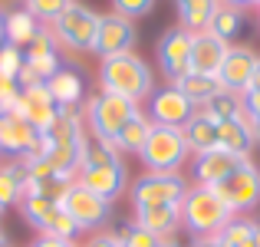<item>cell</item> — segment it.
<instances>
[{
  "label": "cell",
  "instance_id": "6da1fadb",
  "mask_svg": "<svg viewBox=\"0 0 260 247\" xmlns=\"http://www.w3.org/2000/svg\"><path fill=\"white\" fill-rule=\"evenodd\" d=\"M99 82H102V92H115V96H125L139 106L142 99L155 92V76L148 70V63L135 53H122V56H109L102 59L99 66Z\"/></svg>",
  "mask_w": 260,
  "mask_h": 247
},
{
  "label": "cell",
  "instance_id": "7a4b0ae2",
  "mask_svg": "<svg viewBox=\"0 0 260 247\" xmlns=\"http://www.w3.org/2000/svg\"><path fill=\"white\" fill-rule=\"evenodd\" d=\"M231 218H234V211H231L228 204L221 201V195H217L214 188H208V184L188 188V195H184V201H181V224L194 237H214Z\"/></svg>",
  "mask_w": 260,
  "mask_h": 247
},
{
  "label": "cell",
  "instance_id": "3957f363",
  "mask_svg": "<svg viewBox=\"0 0 260 247\" xmlns=\"http://www.w3.org/2000/svg\"><path fill=\"white\" fill-rule=\"evenodd\" d=\"M135 112H139V106H135L132 99H125V96L95 92L92 99L86 102V126H89V132H92L99 142H106V145L115 148L119 129L125 126Z\"/></svg>",
  "mask_w": 260,
  "mask_h": 247
},
{
  "label": "cell",
  "instance_id": "277c9868",
  "mask_svg": "<svg viewBox=\"0 0 260 247\" xmlns=\"http://www.w3.org/2000/svg\"><path fill=\"white\" fill-rule=\"evenodd\" d=\"M191 148L184 142L181 129H168V126H152L145 145H142L139 159L148 171H178L188 162Z\"/></svg>",
  "mask_w": 260,
  "mask_h": 247
},
{
  "label": "cell",
  "instance_id": "5b68a950",
  "mask_svg": "<svg viewBox=\"0 0 260 247\" xmlns=\"http://www.w3.org/2000/svg\"><path fill=\"white\" fill-rule=\"evenodd\" d=\"M95 30H99V13L73 0L56 20H53V37L73 53H89L95 43Z\"/></svg>",
  "mask_w": 260,
  "mask_h": 247
},
{
  "label": "cell",
  "instance_id": "8992f818",
  "mask_svg": "<svg viewBox=\"0 0 260 247\" xmlns=\"http://www.w3.org/2000/svg\"><path fill=\"white\" fill-rule=\"evenodd\" d=\"M184 195H188V181L178 171H145L132 184V204L135 208H161V204L181 208Z\"/></svg>",
  "mask_w": 260,
  "mask_h": 247
},
{
  "label": "cell",
  "instance_id": "52a82bcc",
  "mask_svg": "<svg viewBox=\"0 0 260 247\" xmlns=\"http://www.w3.org/2000/svg\"><path fill=\"white\" fill-rule=\"evenodd\" d=\"M214 191L221 195V201L228 204L234 214L254 211L260 204V168L247 159L237 171H231L221 184H214Z\"/></svg>",
  "mask_w": 260,
  "mask_h": 247
},
{
  "label": "cell",
  "instance_id": "ba28073f",
  "mask_svg": "<svg viewBox=\"0 0 260 247\" xmlns=\"http://www.w3.org/2000/svg\"><path fill=\"white\" fill-rule=\"evenodd\" d=\"M135 23L119 13H99V30H95V43L92 53H99L102 59L109 56H122V53H135Z\"/></svg>",
  "mask_w": 260,
  "mask_h": 247
},
{
  "label": "cell",
  "instance_id": "9c48e42d",
  "mask_svg": "<svg viewBox=\"0 0 260 247\" xmlns=\"http://www.w3.org/2000/svg\"><path fill=\"white\" fill-rule=\"evenodd\" d=\"M59 204H63V211L76 221L79 231H95V228H102V224L109 221V201H102L99 195L79 188V184H73Z\"/></svg>",
  "mask_w": 260,
  "mask_h": 247
},
{
  "label": "cell",
  "instance_id": "30bf717a",
  "mask_svg": "<svg viewBox=\"0 0 260 247\" xmlns=\"http://www.w3.org/2000/svg\"><path fill=\"white\" fill-rule=\"evenodd\" d=\"M194 115V106L181 96V89L165 86L148 96V119L152 126H168V129H184V122Z\"/></svg>",
  "mask_w": 260,
  "mask_h": 247
},
{
  "label": "cell",
  "instance_id": "8fae6325",
  "mask_svg": "<svg viewBox=\"0 0 260 247\" xmlns=\"http://www.w3.org/2000/svg\"><path fill=\"white\" fill-rule=\"evenodd\" d=\"M191 37L184 26H172L165 30V37L158 40V63L172 82H178L184 73H191Z\"/></svg>",
  "mask_w": 260,
  "mask_h": 247
},
{
  "label": "cell",
  "instance_id": "7c38bea8",
  "mask_svg": "<svg viewBox=\"0 0 260 247\" xmlns=\"http://www.w3.org/2000/svg\"><path fill=\"white\" fill-rule=\"evenodd\" d=\"M76 184L112 204L115 198L125 191L128 171H125V165H122V162H115V165H95V168H79L76 171Z\"/></svg>",
  "mask_w": 260,
  "mask_h": 247
},
{
  "label": "cell",
  "instance_id": "4fadbf2b",
  "mask_svg": "<svg viewBox=\"0 0 260 247\" xmlns=\"http://www.w3.org/2000/svg\"><path fill=\"white\" fill-rule=\"evenodd\" d=\"M56 112H59V106L53 102V96H50V89H46V82H43V86L20 89V99H17V106H13V115L26 119L40 135H43L46 129L53 126Z\"/></svg>",
  "mask_w": 260,
  "mask_h": 247
},
{
  "label": "cell",
  "instance_id": "5bb4252c",
  "mask_svg": "<svg viewBox=\"0 0 260 247\" xmlns=\"http://www.w3.org/2000/svg\"><path fill=\"white\" fill-rule=\"evenodd\" d=\"M254 66H257V53L250 50V46H228V56H224L221 70H217L221 89L247 92L250 76H254Z\"/></svg>",
  "mask_w": 260,
  "mask_h": 247
},
{
  "label": "cell",
  "instance_id": "9a60e30c",
  "mask_svg": "<svg viewBox=\"0 0 260 247\" xmlns=\"http://www.w3.org/2000/svg\"><path fill=\"white\" fill-rule=\"evenodd\" d=\"M37 139H40V132L26 119H20L13 112H0V152L4 155L26 159L30 148L37 145Z\"/></svg>",
  "mask_w": 260,
  "mask_h": 247
},
{
  "label": "cell",
  "instance_id": "2e32d148",
  "mask_svg": "<svg viewBox=\"0 0 260 247\" xmlns=\"http://www.w3.org/2000/svg\"><path fill=\"white\" fill-rule=\"evenodd\" d=\"M247 159H241V155H231L224 152V148H211V152H201L194 155V165H191V171H194V181L198 184H208V188H214V184H221L224 178L231 175V171H237Z\"/></svg>",
  "mask_w": 260,
  "mask_h": 247
},
{
  "label": "cell",
  "instance_id": "e0dca14e",
  "mask_svg": "<svg viewBox=\"0 0 260 247\" xmlns=\"http://www.w3.org/2000/svg\"><path fill=\"white\" fill-rule=\"evenodd\" d=\"M23 66L33 70L40 76V82H46L53 73L59 70V53H56V37L50 30L40 26V33L23 46Z\"/></svg>",
  "mask_w": 260,
  "mask_h": 247
},
{
  "label": "cell",
  "instance_id": "ac0fdd59",
  "mask_svg": "<svg viewBox=\"0 0 260 247\" xmlns=\"http://www.w3.org/2000/svg\"><path fill=\"white\" fill-rule=\"evenodd\" d=\"M228 46L224 40H217L214 33H194L191 37V73H201V76H217L224 56H228Z\"/></svg>",
  "mask_w": 260,
  "mask_h": 247
},
{
  "label": "cell",
  "instance_id": "d6986e66",
  "mask_svg": "<svg viewBox=\"0 0 260 247\" xmlns=\"http://www.w3.org/2000/svg\"><path fill=\"white\" fill-rule=\"evenodd\" d=\"M254 145H257L254 122L247 119V112H244V109H241V115H237V119L217 122V148H224V152H231V155H241V159H247Z\"/></svg>",
  "mask_w": 260,
  "mask_h": 247
},
{
  "label": "cell",
  "instance_id": "ffe728a7",
  "mask_svg": "<svg viewBox=\"0 0 260 247\" xmlns=\"http://www.w3.org/2000/svg\"><path fill=\"white\" fill-rule=\"evenodd\" d=\"M30 191V165L23 159H13L0 165V208H13Z\"/></svg>",
  "mask_w": 260,
  "mask_h": 247
},
{
  "label": "cell",
  "instance_id": "44dd1931",
  "mask_svg": "<svg viewBox=\"0 0 260 247\" xmlns=\"http://www.w3.org/2000/svg\"><path fill=\"white\" fill-rule=\"evenodd\" d=\"M135 224L145 228L148 234H155L158 241L175 237V231L181 228V208L175 204H161V208H135Z\"/></svg>",
  "mask_w": 260,
  "mask_h": 247
},
{
  "label": "cell",
  "instance_id": "7402d4cb",
  "mask_svg": "<svg viewBox=\"0 0 260 247\" xmlns=\"http://www.w3.org/2000/svg\"><path fill=\"white\" fill-rule=\"evenodd\" d=\"M37 33H40V20L33 17L26 7L23 10H10V13L0 17V37H4V43H10V46H20V50H23Z\"/></svg>",
  "mask_w": 260,
  "mask_h": 247
},
{
  "label": "cell",
  "instance_id": "603a6c76",
  "mask_svg": "<svg viewBox=\"0 0 260 247\" xmlns=\"http://www.w3.org/2000/svg\"><path fill=\"white\" fill-rule=\"evenodd\" d=\"M181 132H184V142H188V148H191L194 155L217 148V122H214V119H208L201 109H194V115L184 122Z\"/></svg>",
  "mask_w": 260,
  "mask_h": 247
},
{
  "label": "cell",
  "instance_id": "cb8c5ba5",
  "mask_svg": "<svg viewBox=\"0 0 260 247\" xmlns=\"http://www.w3.org/2000/svg\"><path fill=\"white\" fill-rule=\"evenodd\" d=\"M46 89H50L53 102H56L59 109H76V102L83 99V79L73 70H56L46 79Z\"/></svg>",
  "mask_w": 260,
  "mask_h": 247
},
{
  "label": "cell",
  "instance_id": "d4e9b609",
  "mask_svg": "<svg viewBox=\"0 0 260 247\" xmlns=\"http://www.w3.org/2000/svg\"><path fill=\"white\" fill-rule=\"evenodd\" d=\"M217 0H175V10H178V20L188 33H204L217 10Z\"/></svg>",
  "mask_w": 260,
  "mask_h": 247
},
{
  "label": "cell",
  "instance_id": "484cf974",
  "mask_svg": "<svg viewBox=\"0 0 260 247\" xmlns=\"http://www.w3.org/2000/svg\"><path fill=\"white\" fill-rule=\"evenodd\" d=\"M175 89H181V96L191 102L194 109H201L204 102L211 99V96L221 89V82H217V76H201V73H184L178 82H172Z\"/></svg>",
  "mask_w": 260,
  "mask_h": 247
},
{
  "label": "cell",
  "instance_id": "4316f807",
  "mask_svg": "<svg viewBox=\"0 0 260 247\" xmlns=\"http://www.w3.org/2000/svg\"><path fill=\"white\" fill-rule=\"evenodd\" d=\"M148 132H152V119L142 112H135L132 119L125 122V126L119 129V135H115V152H142V145H145Z\"/></svg>",
  "mask_w": 260,
  "mask_h": 247
},
{
  "label": "cell",
  "instance_id": "83f0119b",
  "mask_svg": "<svg viewBox=\"0 0 260 247\" xmlns=\"http://www.w3.org/2000/svg\"><path fill=\"white\" fill-rule=\"evenodd\" d=\"M244 109V92H234V89H217L208 102L201 106V112L214 122H224V119H237Z\"/></svg>",
  "mask_w": 260,
  "mask_h": 247
},
{
  "label": "cell",
  "instance_id": "f1b7e54d",
  "mask_svg": "<svg viewBox=\"0 0 260 247\" xmlns=\"http://www.w3.org/2000/svg\"><path fill=\"white\" fill-rule=\"evenodd\" d=\"M241 30H244V10H234V7H224V4L214 10V17H211V23H208V33H214L224 43L241 37Z\"/></svg>",
  "mask_w": 260,
  "mask_h": 247
},
{
  "label": "cell",
  "instance_id": "f546056e",
  "mask_svg": "<svg viewBox=\"0 0 260 247\" xmlns=\"http://www.w3.org/2000/svg\"><path fill=\"white\" fill-rule=\"evenodd\" d=\"M122 162L119 152L106 142H99L95 135H83V148H79V168H95V165H115Z\"/></svg>",
  "mask_w": 260,
  "mask_h": 247
},
{
  "label": "cell",
  "instance_id": "4dcf8cb0",
  "mask_svg": "<svg viewBox=\"0 0 260 247\" xmlns=\"http://www.w3.org/2000/svg\"><path fill=\"white\" fill-rule=\"evenodd\" d=\"M254 228L257 221H247V218H231L221 231H217V241L224 247H254Z\"/></svg>",
  "mask_w": 260,
  "mask_h": 247
},
{
  "label": "cell",
  "instance_id": "1f68e13d",
  "mask_svg": "<svg viewBox=\"0 0 260 247\" xmlns=\"http://www.w3.org/2000/svg\"><path fill=\"white\" fill-rule=\"evenodd\" d=\"M37 231H40L43 237H59V241H76V234H79L76 221H73V218L63 211V204H56V208L46 214V221L40 224Z\"/></svg>",
  "mask_w": 260,
  "mask_h": 247
},
{
  "label": "cell",
  "instance_id": "d6a6232c",
  "mask_svg": "<svg viewBox=\"0 0 260 247\" xmlns=\"http://www.w3.org/2000/svg\"><path fill=\"white\" fill-rule=\"evenodd\" d=\"M53 208H56V201H50V198H40V195H26L23 201H20V214H23V221L33 224V228H40Z\"/></svg>",
  "mask_w": 260,
  "mask_h": 247
},
{
  "label": "cell",
  "instance_id": "836d02e7",
  "mask_svg": "<svg viewBox=\"0 0 260 247\" xmlns=\"http://www.w3.org/2000/svg\"><path fill=\"white\" fill-rule=\"evenodd\" d=\"M70 4L73 0H26V10H30L37 20H43V23H53Z\"/></svg>",
  "mask_w": 260,
  "mask_h": 247
},
{
  "label": "cell",
  "instance_id": "e575fe53",
  "mask_svg": "<svg viewBox=\"0 0 260 247\" xmlns=\"http://www.w3.org/2000/svg\"><path fill=\"white\" fill-rule=\"evenodd\" d=\"M20 70H23V50H20V46L4 43V46H0V73L17 79Z\"/></svg>",
  "mask_w": 260,
  "mask_h": 247
},
{
  "label": "cell",
  "instance_id": "d590c367",
  "mask_svg": "<svg viewBox=\"0 0 260 247\" xmlns=\"http://www.w3.org/2000/svg\"><path fill=\"white\" fill-rule=\"evenodd\" d=\"M122 247H158L161 241H158V237H155V234H148V231L145 228H139V224H128V228L125 231H122Z\"/></svg>",
  "mask_w": 260,
  "mask_h": 247
},
{
  "label": "cell",
  "instance_id": "8d00e7d4",
  "mask_svg": "<svg viewBox=\"0 0 260 247\" xmlns=\"http://www.w3.org/2000/svg\"><path fill=\"white\" fill-rule=\"evenodd\" d=\"M155 7V0H112V10L125 20H135V17H145L148 10Z\"/></svg>",
  "mask_w": 260,
  "mask_h": 247
},
{
  "label": "cell",
  "instance_id": "74e56055",
  "mask_svg": "<svg viewBox=\"0 0 260 247\" xmlns=\"http://www.w3.org/2000/svg\"><path fill=\"white\" fill-rule=\"evenodd\" d=\"M17 99H20V82L13 76H4V73H0V112H13Z\"/></svg>",
  "mask_w": 260,
  "mask_h": 247
},
{
  "label": "cell",
  "instance_id": "f35d334b",
  "mask_svg": "<svg viewBox=\"0 0 260 247\" xmlns=\"http://www.w3.org/2000/svg\"><path fill=\"white\" fill-rule=\"evenodd\" d=\"M244 112L254 122V135L260 142V92H244Z\"/></svg>",
  "mask_w": 260,
  "mask_h": 247
},
{
  "label": "cell",
  "instance_id": "ab89813d",
  "mask_svg": "<svg viewBox=\"0 0 260 247\" xmlns=\"http://www.w3.org/2000/svg\"><path fill=\"white\" fill-rule=\"evenodd\" d=\"M86 247H122V237L112 234V231H99V234H95Z\"/></svg>",
  "mask_w": 260,
  "mask_h": 247
},
{
  "label": "cell",
  "instance_id": "60d3db41",
  "mask_svg": "<svg viewBox=\"0 0 260 247\" xmlns=\"http://www.w3.org/2000/svg\"><path fill=\"white\" fill-rule=\"evenodd\" d=\"M33 247H76V241H59V237H37V244Z\"/></svg>",
  "mask_w": 260,
  "mask_h": 247
},
{
  "label": "cell",
  "instance_id": "b9f144b4",
  "mask_svg": "<svg viewBox=\"0 0 260 247\" xmlns=\"http://www.w3.org/2000/svg\"><path fill=\"white\" fill-rule=\"evenodd\" d=\"M191 247H224V244L217 241V234H214V237H194V241H191Z\"/></svg>",
  "mask_w": 260,
  "mask_h": 247
},
{
  "label": "cell",
  "instance_id": "7bdbcfd3",
  "mask_svg": "<svg viewBox=\"0 0 260 247\" xmlns=\"http://www.w3.org/2000/svg\"><path fill=\"white\" fill-rule=\"evenodd\" d=\"M247 92H260V56H257V66H254V76H250Z\"/></svg>",
  "mask_w": 260,
  "mask_h": 247
},
{
  "label": "cell",
  "instance_id": "ee69618b",
  "mask_svg": "<svg viewBox=\"0 0 260 247\" xmlns=\"http://www.w3.org/2000/svg\"><path fill=\"white\" fill-rule=\"evenodd\" d=\"M217 4H224V7H234V10H244V7H254L257 0H217Z\"/></svg>",
  "mask_w": 260,
  "mask_h": 247
},
{
  "label": "cell",
  "instance_id": "f6af8a7d",
  "mask_svg": "<svg viewBox=\"0 0 260 247\" xmlns=\"http://www.w3.org/2000/svg\"><path fill=\"white\" fill-rule=\"evenodd\" d=\"M0 247H10V237H7L4 231H0Z\"/></svg>",
  "mask_w": 260,
  "mask_h": 247
},
{
  "label": "cell",
  "instance_id": "bcb514c9",
  "mask_svg": "<svg viewBox=\"0 0 260 247\" xmlns=\"http://www.w3.org/2000/svg\"><path fill=\"white\" fill-rule=\"evenodd\" d=\"M254 247H260V224L254 228Z\"/></svg>",
  "mask_w": 260,
  "mask_h": 247
},
{
  "label": "cell",
  "instance_id": "7dc6e473",
  "mask_svg": "<svg viewBox=\"0 0 260 247\" xmlns=\"http://www.w3.org/2000/svg\"><path fill=\"white\" fill-rule=\"evenodd\" d=\"M158 247H178V244H175V241H172V237H168V241H161V244H158Z\"/></svg>",
  "mask_w": 260,
  "mask_h": 247
},
{
  "label": "cell",
  "instance_id": "c3c4849f",
  "mask_svg": "<svg viewBox=\"0 0 260 247\" xmlns=\"http://www.w3.org/2000/svg\"><path fill=\"white\" fill-rule=\"evenodd\" d=\"M0 46H4V37H0Z\"/></svg>",
  "mask_w": 260,
  "mask_h": 247
},
{
  "label": "cell",
  "instance_id": "681fc988",
  "mask_svg": "<svg viewBox=\"0 0 260 247\" xmlns=\"http://www.w3.org/2000/svg\"><path fill=\"white\" fill-rule=\"evenodd\" d=\"M257 23H260V13H257Z\"/></svg>",
  "mask_w": 260,
  "mask_h": 247
},
{
  "label": "cell",
  "instance_id": "f907efd6",
  "mask_svg": "<svg viewBox=\"0 0 260 247\" xmlns=\"http://www.w3.org/2000/svg\"><path fill=\"white\" fill-rule=\"evenodd\" d=\"M0 214H4V208H0Z\"/></svg>",
  "mask_w": 260,
  "mask_h": 247
},
{
  "label": "cell",
  "instance_id": "816d5d0a",
  "mask_svg": "<svg viewBox=\"0 0 260 247\" xmlns=\"http://www.w3.org/2000/svg\"><path fill=\"white\" fill-rule=\"evenodd\" d=\"M257 7H260V0H257Z\"/></svg>",
  "mask_w": 260,
  "mask_h": 247
}]
</instances>
